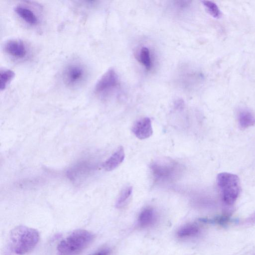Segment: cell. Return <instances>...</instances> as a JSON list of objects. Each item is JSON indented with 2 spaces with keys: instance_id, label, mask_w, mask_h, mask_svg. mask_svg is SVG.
Segmentation results:
<instances>
[{
  "instance_id": "obj_1",
  "label": "cell",
  "mask_w": 255,
  "mask_h": 255,
  "mask_svg": "<svg viewBox=\"0 0 255 255\" xmlns=\"http://www.w3.org/2000/svg\"><path fill=\"white\" fill-rule=\"evenodd\" d=\"M39 240L37 230L22 225L16 226L8 235L7 248L13 255H23L32 251Z\"/></svg>"
},
{
  "instance_id": "obj_2",
  "label": "cell",
  "mask_w": 255,
  "mask_h": 255,
  "mask_svg": "<svg viewBox=\"0 0 255 255\" xmlns=\"http://www.w3.org/2000/svg\"><path fill=\"white\" fill-rule=\"evenodd\" d=\"M94 239V234L87 230L74 231L58 244V255H77L88 247Z\"/></svg>"
},
{
  "instance_id": "obj_3",
  "label": "cell",
  "mask_w": 255,
  "mask_h": 255,
  "mask_svg": "<svg viewBox=\"0 0 255 255\" xmlns=\"http://www.w3.org/2000/svg\"><path fill=\"white\" fill-rule=\"evenodd\" d=\"M217 182L220 189L223 202L228 205L233 204L239 194L238 177L230 173H220L217 177Z\"/></svg>"
},
{
  "instance_id": "obj_4",
  "label": "cell",
  "mask_w": 255,
  "mask_h": 255,
  "mask_svg": "<svg viewBox=\"0 0 255 255\" xmlns=\"http://www.w3.org/2000/svg\"><path fill=\"white\" fill-rule=\"evenodd\" d=\"M62 80L69 88H76L83 85L88 77V71L85 66L78 62L68 64L62 72Z\"/></svg>"
},
{
  "instance_id": "obj_5",
  "label": "cell",
  "mask_w": 255,
  "mask_h": 255,
  "mask_svg": "<svg viewBox=\"0 0 255 255\" xmlns=\"http://www.w3.org/2000/svg\"><path fill=\"white\" fill-rule=\"evenodd\" d=\"M151 173L156 181L169 180L177 171V163L170 159H163L153 161L150 165Z\"/></svg>"
},
{
  "instance_id": "obj_6",
  "label": "cell",
  "mask_w": 255,
  "mask_h": 255,
  "mask_svg": "<svg viewBox=\"0 0 255 255\" xmlns=\"http://www.w3.org/2000/svg\"><path fill=\"white\" fill-rule=\"evenodd\" d=\"M118 82L119 78L116 72L114 69H110L102 76L96 84L94 92L97 95L104 96L116 87Z\"/></svg>"
},
{
  "instance_id": "obj_7",
  "label": "cell",
  "mask_w": 255,
  "mask_h": 255,
  "mask_svg": "<svg viewBox=\"0 0 255 255\" xmlns=\"http://www.w3.org/2000/svg\"><path fill=\"white\" fill-rule=\"evenodd\" d=\"M4 50L8 55L16 59H23L27 53L25 44L20 39L8 40L4 44Z\"/></svg>"
},
{
  "instance_id": "obj_8",
  "label": "cell",
  "mask_w": 255,
  "mask_h": 255,
  "mask_svg": "<svg viewBox=\"0 0 255 255\" xmlns=\"http://www.w3.org/2000/svg\"><path fill=\"white\" fill-rule=\"evenodd\" d=\"M132 131L136 137L140 139L147 138L153 133L151 122L148 117L136 121L132 127Z\"/></svg>"
},
{
  "instance_id": "obj_9",
  "label": "cell",
  "mask_w": 255,
  "mask_h": 255,
  "mask_svg": "<svg viewBox=\"0 0 255 255\" xmlns=\"http://www.w3.org/2000/svg\"><path fill=\"white\" fill-rule=\"evenodd\" d=\"M125 151L123 146L118 149L103 164L104 169L108 171L116 169L120 165L125 158Z\"/></svg>"
},
{
  "instance_id": "obj_10",
  "label": "cell",
  "mask_w": 255,
  "mask_h": 255,
  "mask_svg": "<svg viewBox=\"0 0 255 255\" xmlns=\"http://www.w3.org/2000/svg\"><path fill=\"white\" fill-rule=\"evenodd\" d=\"M14 11L17 15L26 23L32 26L36 25L38 23V17L30 8L21 5H18L15 7Z\"/></svg>"
},
{
  "instance_id": "obj_11",
  "label": "cell",
  "mask_w": 255,
  "mask_h": 255,
  "mask_svg": "<svg viewBox=\"0 0 255 255\" xmlns=\"http://www.w3.org/2000/svg\"><path fill=\"white\" fill-rule=\"evenodd\" d=\"M238 121L240 126L246 128L255 124V117L250 111L244 109L239 112Z\"/></svg>"
},
{
  "instance_id": "obj_12",
  "label": "cell",
  "mask_w": 255,
  "mask_h": 255,
  "mask_svg": "<svg viewBox=\"0 0 255 255\" xmlns=\"http://www.w3.org/2000/svg\"><path fill=\"white\" fill-rule=\"evenodd\" d=\"M155 220V215L151 208L144 209L138 217V223L141 227H146L151 225Z\"/></svg>"
},
{
  "instance_id": "obj_13",
  "label": "cell",
  "mask_w": 255,
  "mask_h": 255,
  "mask_svg": "<svg viewBox=\"0 0 255 255\" xmlns=\"http://www.w3.org/2000/svg\"><path fill=\"white\" fill-rule=\"evenodd\" d=\"M199 232V227L196 224H187L178 230L177 236L181 238H188L197 235Z\"/></svg>"
},
{
  "instance_id": "obj_14",
  "label": "cell",
  "mask_w": 255,
  "mask_h": 255,
  "mask_svg": "<svg viewBox=\"0 0 255 255\" xmlns=\"http://www.w3.org/2000/svg\"><path fill=\"white\" fill-rule=\"evenodd\" d=\"M15 75L13 71L6 69L0 71V89L1 91L4 90L8 84L13 79Z\"/></svg>"
},
{
  "instance_id": "obj_15",
  "label": "cell",
  "mask_w": 255,
  "mask_h": 255,
  "mask_svg": "<svg viewBox=\"0 0 255 255\" xmlns=\"http://www.w3.org/2000/svg\"><path fill=\"white\" fill-rule=\"evenodd\" d=\"M202 2L207 11L212 16L215 18H219L221 17V12L215 2L207 0H204Z\"/></svg>"
},
{
  "instance_id": "obj_16",
  "label": "cell",
  "mask_w": 255,
  "mask_h": 255,
  "mask_svg": "<svg viewBox=\"0 0 255 255\" xmlns=\"http://www.w3.org/2000/svg\"><path fill=\"white\" fill-rule=\"evenodd\" d=\"M139 60L142 64L147 70L151 67V60L149 49L146 47H142L139 53Z\"/></svg>"
},
{
  "instance_id": "obj_17",
  "label": "cell",
  "mask_w": 255,
  "mask_h": 255,
  "mask_svg": "<svg viewBox=\"0 0 255 255\" xmlns=\"http://www.w3.org/2000/svg\"><path fill=\"white\" fill-rule=\"evenodd\" d=\"M132 188L131 186H128L123 189L116 202V207H121L129 198L132 194Z\"/></svg>"
},
{
  "instance_id": "obj_18",
  "label": "cell",
  "mask_w": 255,
  "mask_h": 255,
  "mask_svg": "<svg viewBox=\"0 0 255 255\" xmlns=\"http://www.w3.org/2000/svg\"><path fill=\"white\" fill-rule=\"evenodd\" d=\"M110 251L108 249H103L93 253L91 255H109Z\"/></svg>"
}]
</instances>
